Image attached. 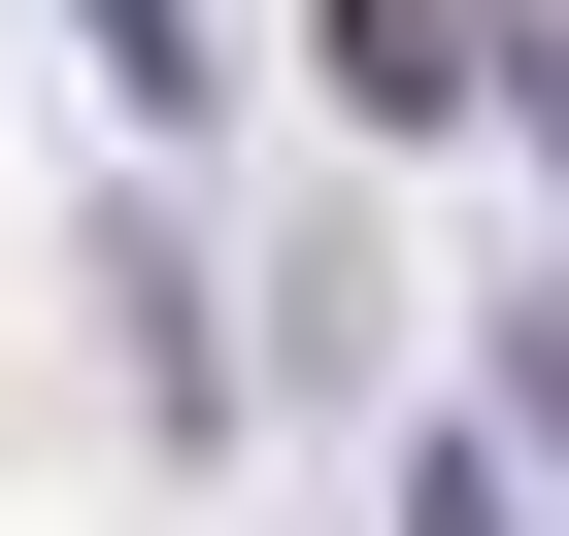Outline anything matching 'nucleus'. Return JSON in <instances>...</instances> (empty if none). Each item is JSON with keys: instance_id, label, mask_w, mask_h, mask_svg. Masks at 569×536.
Listing matches in <instances>:
<instances>
[{"instance_id": "1", "label": "nucleus", "mask_w": 569, "mask_h": 536, "mask_svg": "<svg viewBox=\"0 0 569 536\" xmlns=\"http://www.w3.org/2000/svg\"><path fill=\"white\" fill-rule=\"evenodd\" d=\"M336 101H369V135H469L502 34H469V0H336Z\"/></svg>"}, {"instance_id": "2", "label": "nucleus", "mask_w": 569, "mask_h": 536, "mask_svg": "<svg viewBox=\"0 0 569 536\" xmlns=\"http://www.w3.org/2000/svg\"><path fill=\"white\" fill-rule=\"evenodd\" d=\"M101 68H134V101H201V68H234V34H201V0H101Z\"/></svg>"}, {"instance_id": "3", "label": "nucleus", "mask_w": 569, "mask_h": 536, "mask_svg": "<svg viewBox=\"0 0 569 536\" xmlns=\"http://www.w3.org/2000/svg\"><path fill=\"white\" fill-rule=\"evenodd\" d=\"M402 536H536V503H502V436H436V469H402Z\"/></svg>"}]
</instances>
